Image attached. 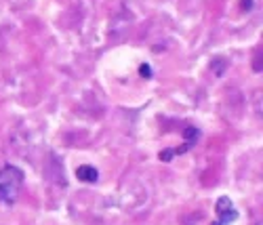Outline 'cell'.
Returning <instances> with one entry per match:
<instances>
[{
    "label": "cell",
    "mask_w": 263,
    "mask_h": 225,
    "mask_svg": "<svg viewBox=\"0 0 263 225\" xmlns=\"http://www.w3.org/2000/svg\"><path fill=\"white\" fill-rule=\"evenodd\" d=\"M23 173L13 164H6L0 171V200H4L6 204H13L17 200L19 194V185H21Z\"/></svg>",
    "instance_id": "1"
},
{
    "label": "cell",
    "mask_w": 263,
    "mask_h": 225,
    "mask_svg": "<svg viewBox=\"0 0 263 225\" xmlns=\"http://www.w3.org/2000/svg\"><path fill=\"white\" fill-rule=\"evenodd\" d=\"M217 215H219V219H217L213 225H229L238 219V210L232 207V200H229L228 196H221L219 202H217Z\"/></svg>",
    "instance_id": "2"
},
{
    "label": "cell",
    "mask_w": 263,
    "mask_h": 225,
    "mask_svg": "<svg viewBox=\"0 0 263 225\" xmlns=\"http://www.w3.org/2000/svg\"><path fill=\"white\" fill-rule=\"evenodd\" d=\"M76 177H78V181H85V183H97L99 181V171L95 169V166H80V169H76Z\"/></svg>",
    "instance_id": "3"
},
{
    "label": "cell",
    "mask_w": 263,
    "mask_h": 225,
    "mask_svg": "<svg viewBox=\"0 0 263 225\" xmlns=\"http://www.w3.org/2000/svg\"><path fill=\"white\" fill-rule=\"evenodd\" d=\"M141 76H143V78H150V76H152V69H150V66H147V63H143V66H141Z\"/></svg>",
    "instance_id": "4"
},
{
    "label": "cell",
    "mask_w": 263,
    "mask_h": 225,
    "mask_svg": "<svg viewBox=\"0 0 263 225\" xmlns=\"http://www.w3.org/2000/svg\"><path fill=\"white\" fill-rule=\"evenodd\" d=\"M173 156H175L173 152H162V154H160V158H162V160H169V158H173Z\"/></svg>",
    "instance_id": "5"
}]
</instances>
